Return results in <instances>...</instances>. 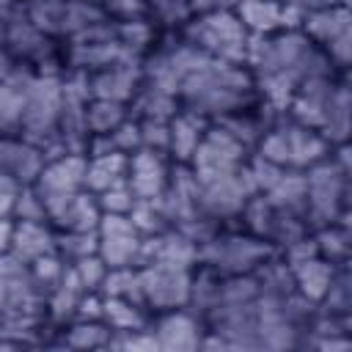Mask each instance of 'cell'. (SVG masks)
Masks as SVG:
<instances>
[{
    "mask_svg": "<svg viewBox=\"0 0 352 352\" xmlns=\"http://www.w3.org/2000/svg\"><path fill=\"white\" fill-rule=\"evenodd\" d=\"M99 294L102 297H126V300H135L143 305V300H140V267H135V264L107 267V275L99 286Z\"/></svg>",
    "mask_w": 352,
    "mask_h": 352,
    "instance_id": "31",
    "label": "cell"
},
{
    "mask_svg": "<svg viewBox=\"0 0 352 352\" xmlns=\"http://www.w3.org/2000/svg\"><path fill=\"white\" fill-rule=\"evenodd\" d=\"M8 253H14L19 261L30 264L47 253H58V236L52 234L47 220H16Z\"/></svg>",
    "mask_w": 352,
    "mask_h": 352,
    "instance_id": "21",
    "label": "cell"
},
{
    "mask_svg": "<svg viewBox=\"0 0 352 352\" xmlns=\"http://www.w3.org/2000/svg\"><path fill=\"white\" fill-rule=\"evenodd\" d=\"M280 129H283V146H286V168L305 170V168L322 162L324 157H330L333 143L319 129H311L302 124H289Z\"/></svg>",
    "mask_w": 352,
    "mask_h": 352,
    "instance_id": "17",
    "label": "cell"
},
{
    "mask_svg": "<svg viewBox=\"0 0 352 352\" xmlns=\"http://www.w3.org/2000/svg\"><path fill=\"white\" fill-rule=\"evenodd\" d=\"M267 198V204L289 217H302L305 220V173L302 170H292L286 168L283 176L267 190L261 192Z\"/></svg>",
    "mask_w": 352,
    "mask_h": 352,
    "instance_id": "24",
    "label": "cell"
},
{
    "mask_svg": "<svg viewBox=\"0 0 352 352\" xmlns=\"http://www.w3.org/2000/svg\"><path fill=\"white\" fill-rule=\"evenodd\" d=\"M99 250V234L96 228L94 231H63L58 236V256L66 261V264H74L91 253Z\"/></svg>",
    "mask_w": 352,
    "mask_h": 352,
    "instance_id": "37",
    "label": "cell"
},
{
    "mask_svg": "<svg viewBox=\"0 0 352 352\" xmlns=\"http://www.w3.org/2000/svg\"><path fill=\"white\" fill-rule=\"evenodd\" d=\"M192 272L187 267L146 264L140 267V300L154 311H173L190 302Z\"/></svg>",
    "mask_w": 352,
    "mask_h": 352,
    "instance_id": "7",
    "label": "cell"
},
{
    "mask_svg": "<svg viewBox=\"0 0 352 352\" xmlns=\"http://www.w3.org/2000/svg\"><path fill=\"white\" fill-rule=\"evenodd\" d=\"M11 239H14V223L11 217H0V253L11 250Z\"/></svg>",
    "mask_w": 352,
    "mask_h": 352,
    "instance_id": "51",
    "label": "cell"
},
{
    "mask_svg": "<svg viewBox=\"0 0 352 352\" xmlns=\"http://www.w3.org/2000/svg\"><path fill=\"white\" fill-rule=\"evenodd\" d=\"M129 220H132V226L138 228L140 236H151V234H160V231L170 228L160 198H135V204L129 209Z\"/></svg>",
    "mask_w": 352,
    "mask_h": 352,
    "instance_id": "33",
    "label": "cell"
},
{
    "mask_svg": "<svg viewBox=\"0 0 352 352\" xmlns=\"http://www.w3.org/2000/svg\"><path fill=\"white\" fill-rule=\"evenodd\" d=\"M126 165H129V154H124V151H107V154L88 157V162H85V190L96 195V192H102L113 184L126 182Z\"/></svg>",
    "mask_w": 352,
    "mask_h": 352,
    "instance_id": "25",
    "label": "cell"
},
{
    "mask_svg": "<svg viewBox=\"0 0 352 352\" xmlns=\"http://www.w3.org/2000/svg\"><path fill=\"white\" fill-rule=\"evenodd\" d=\"M96 204L102 209V214H129L132 204H135V192L129 190L126 182L113 184L102 192H96Z\"/></svg>",
    "mask_w": 352,
    "mask_h": 352,
    "instance_id": "42",
    "label": "cell"
},
{
    "mask_svg": "<svg viewBox=\"0 0 352 352\" xmlns=\"http://www.w3.org/2000/svg\"><path fill=\"white\" fill-rule=\"evenodd\" d=\"M110 333L113 330L102 319H96V322H80V319H74V324L63 336V344L72 346V349H96V346H107Z\"/></svg>",
    "mask_w": 352,
    "mask_h": 352,
    "instance_id": "35",
    "label": "cell"
},
{
    "mask_svg": "<svg viewBox=\"0 0 352 352\" xmlns=\"http://www.w3.org/2000/svg\"><path fill=\"white\" fill-rule=\"evenodd\" d=\"M324 314H333V316H346L349 314V305H352V289H349V272L346 270H336L333 275V283L324 294Z\"/></svg>",
    "mask_w": 352,
    "mask_h": 352,
    "instance_id": "40",
    "label": "cell"
},
{
    "mask_svg": "<svg viewBox=\"0 0 352 352\" xmlns=\"http://www.w3.org/2000/svg\"><path fill=\"white\" fill-rule=\"evenodd\" d=\"M124 118H126V104L110 102V99H91L88 113H85L88 138L91 135H110Z\"/></svg>",
    "mask_w": 352,
    "mask_h": 352,
    "instance_id": "32",
    "label": "cell"
},
{
    "mask_svg": "<svg viewBox=\"0 0 352 352\" xmlns=\"http://www.w3.org/2000/svg\"><path fill=\"white\" fill-rule=\"evenodd\" d=\"M72 270H74V275H77V280L82 283L85 292H99V286H102V280L107 275V264L102 261L99 253H91V256L74 261Z\"/></svg>",
    "mask_w": 352,
    "mask_h": 352,
    "instance_id": "44",
    "label": "cell"
},
{
    "mask_svg": "<svg viewBox=\"0 0 352 352\" xmlns=\"http://www.w3.org/2000/svg\"><path fill=\"white\" fill-rule=\"evenodd\" d=\"M135 107H138L140 118H162V121H168L176 113V96L146 82V88H140L135 94Z\"/></svg>",
    "mask_w": 352,
    "mask_h": 352,
    "instance_id": "34",
    "label": "cell"
},
{
    "mask_svg": "<svg viewBox=\"0 0 352 352\" xmlns=\"http://www.w3.org/2000/svg\"><path fill=\"white\" fill-rule=\"evenodd\" d=\"M302 28L311 41L324 47V55L330 58V63L341 69L349 63L352 36H349V11L344 6H324V8L305 11Z\"/></svg>",
    "mask_w": 352,
    "mask_h": 352,
    "instance_id": "8",
    "label": "cell"
},
{
    "mask_svg": "<svg viewBox=\"0 0 352 352\" xmlns=\"http://www.w3.org/2000/svg\"><path fill=\"white\" fill-rule=\"evenodd\" d=\"M44 206H47V217L63 231H94L102 217L96 195L88 190L44 198Z\"/></svg>",
    "mask_w": 352,
    "mask_h": 352,
    "instance_id": "13",
    "label": "cell"
},
{
    "mask_svg": "<svg viewBox=\"0 0 352 352\" xmlns=\"http://www.w3.org/2000/svg\"><path fill=\"white\" fill-rule=\"evenodd\" d=\"M245 168H248V176H250V184H253L256 192H267L283 176V170H286V168H280V165H275V162H270V160H264L258 154L250 157L245 162Z\"/></svg>",
    "mask_w": 352,
    "mask_h": 352,
    "instance_id": "43",
    "label": "cell"
},
{
    "mask_svg": "<svg viewBox=\"0 0 352 352\" xmlns=\"http://www.w3.org/2000/svg\"><path fill=\"white\" fill-rule=\"evenodd\" d=\"M316 250L322 258L333 261V264H344L346 261V253H349V234H346V226H338V223H330V226H322L316 228Z\"/></svg>",
    "mask_w": 352,
    "mask_h": 352,
    "instance_id": "36",
    "label": "cell"
},
{
    "mask_svg": "<svg viewBox=\"0 0 352 352\" xmlns=\"http://www.w3.org/2000/svg\"><path fill=\"white\" fill-rule=\"evenodd\" d=\"M102 322L113 333L148 327V316H146L143 305L135 300H126V297H102Z\"/></svg>",
    "mask_w": 352,
    "mask_h": 352,
    "instance_id": "29",
    "label": "cell"
},
{
    "mask_svg": "<svg viewBox=\"0 0 352 352\" xmlns=\"http://www.w3.org/2000/svg\"><path fill=\"white\" fill-rule=\"evenodd\" d=\"M346 182L349 173L338 168L333 157H324L322 162L311 165L305 173V220H311L314 228L330 226L341 220L346 206Z\"/></svg>",
    "mask_w": 352,
    "mask_h": 352,
    "instance_id": "3",
    "label": "cell"
},
{
    "mask_svg": "<svg viewBox=\"0 0 352 352\" xmlns=\"http://www.w3.org/2000/svg\"><path fill=\"white\" fill-rule=\"evenodd\" d=\"M6 44H8V52L25 55V58H38L47 50L44 33L30 22L28 11L8 16V22H6Z\"/></svg>",
    "mask_w": 352,
    "mask_h": 352,
    "instance_id": "28",
    "label": "cell"
},
{
    "mask_svg": "<svg viewBox=\"0 0 352 352\" xmlns=\"http://www.w3.org/2000/svg\"><path fill=\"white\" fill-rule=\"evenodd\" d=\"M107 346H118V349H132V352H160L154 330L140 327V330H126V333H110Z\"/></svg>",
    "mask_w": 352,
    "mask_h": 352,
    "instance_id": "45",
    "label": "cell"
},
{
    "mask_svg": "<svg viewBox=\"0 0 352 352\" xmlns=\"http://www.w3.org/2000/svg\"><path fill=\"white\" fill-rule=\"evenodd\" d=\"M198 261V242H192L184 231L179 228H165L160 234L143 236L140 253H138V267L146 264H170V267H187Z\"/></svg>",
    "mask_w": 352,
    "mask_h": 352,
    "instance_id": "11",
    "label": "cell"
},
{
    "mask_svg": "<svg viewBox=\"0 0 352 352\" xmlns=\"http://www.w3.org/2000/svg\"><path fill=\"white\" fill-rule=\"evenodd\" d=\"M187 44L198 47L201 52H206L209 58L226 60V63H245V52H248V30L239 22V16L228 8H217V11H206L201 14L195 22H190L184 28Z\"/></svg>",
    "mask_w": 352,
    "mask_h": 352,
    "instance_id": "2",
    "label": "cell"
},
{
    "mask_svg": "<svg viewBox=\"0 0 352 352\" xmlns=\"http://www.w3.org/2000/svg\"><path fill=\"white\" fill-rule=\"evenodd\" d=\"M63 14H66V0H30V6H28L30 22L44 36L63 33Z\"/></svg>",
    "mask_w": 352,
    "mask_h": 352,
    "instance_id": "39",
    "label": "cell"
},
{
    "mask_svg": "<svg viewBox=\"0 0 352 352\" xmlns=\"http://www.w3.org/2000/svg\"><path fill=\"white\" fill-rule=\"evenodd\" d=\"M19 190H22L19 179H14L8 173H0V217H14V206H16Z\"/></svg>",
    "mask_w": 352,
    "mask_h": 352,
    "instance_id": "49",
    "label": "cell"
},
{
    "mask_svg": "<svg viewBox=\"0 0 352 352\" xmlns=\"http://www.w3.org/2000/svg\"><path fill=\"white\" fill-rule=\"evenodd\" d=\"M116 38L118 44L129 52V55H140V50H146V44L151 41V28L143 22V19H124L118 28H116Z\"/></svg>",
    "mask_w": 352,
    "mask_h": 352,
    "instance_id": "41",
    "label": "cell"
},
{
    "mask_svg": "<svg viewBox=\"0 0 352 352\" xmlns=\"http://www.w3.org/2000/svg\"><path fill=\"white\" fill-rule=\"evenodd\" d=\"M28 267H30V278H33L36 289H38V292L44 294V300H47L50 292L60 283V278H63V272H66L69 264H66L58 253H47V256H41V258L30 261Z\"/></svg>",
    "mask_w": 352,
    "mask_h": 352,
    "instance_id": "38",
    "label": "cell"
},
{
    "mask_svg": "<svg viewBox=\"0 0 352 352\" xmlns=\"http://www.w3.org/2000/svg\"><path fill=\"white\" fill-rule=\"evenodd\" d=\"M14 217L16 220H50L47 217V206L44 198L38 195V190L33 184H22L16 206H14Z\"/></svg>",
    "mask_w": 352,
    "mask_h": 352,
    "instance_id": "46",
    "label": "cell"
},
{
    "mask_svg": "<svg viewBox=\"0 0 352 352\" xmlns=\"http://www.w3.org/2000/svg\"><path fill=\"white\" fill-rule=\"evenodd\" d=\"M99 256L107 267H138V253H140V242L143 236L138 234V228L132 226L129 214H102L99 226Z\"/></svg>",
    "mask_w": 352,
    "mask_h": 352,
    "instance_id": "10",
    "label": "cell"
},
{
    "mask_svg": "<svg viewBox=\"0 0 352 352\" xmlns=\"http://www.w3.org/2000/svg\"><path fill=\"white\" fill-rule=\"evenodd\" d=\"M82 294H85V289H82V283L77 280V275H74V270L69 264L66 272H63V278H60V283L47 297V314H50V319L55 324L72 322L74 319V311H77V305L82 300Z\"/></svg>",
    "mask_w": 352,
    "mask_h": 352,
    "instance_id": "27",
    "label": "cell"
},
{
    "mask_svg": "<svg viewBox=\"0 0 352 352\" xmlns=\"http://www.w3.org/2000/svg\"><path fill=\"white\" fill-rule=\"evenodd\" d=\"M250 91L253 80L242 66L209 58L182 82L179 96L184 99L187 110H195L201 116H228L248 104Z\"/></svg>",
    "mask_w": 352,
    "mask_h": 352,
    "instance_id": "1",
    "label": "cell"
},
{
    "mask_svg": "<svg viewBox=\"0 0 352 352\" xmlns=\"http://www.w3.org/2000/svg\"><path fill=\"white\" fill-rule=\"evenodd\" d=\"M85 154H63L50 162H44L38 179L33 187L38 190L41 198H55V195H72L85 190Z\"/></svg>",
    "mask_w": 352,
    "mask_h": 352,
    "instance_id": "14",
    "label": "cell"
},
{
    "mask_svg": "<svg viewBox=\"0 0 352 352\" xmlns=\"http://www.w3.org/2000/svg\"><path fill=\"white\" fill-rule=\"evenodd\" d=\"M140 124V148L168 151V121L162 118H138Z\"/></svg>",
    "mask_w": 352,
    "mask_h": 352,
    "instance_id": "47",
    "label": "cell"
},
{
    "mask_svg": "<svg viewBox=\"0 0 352 352\" xmlns=\"http://www.w3.org/2000/svg\"><path fill=\"white\" fill-rule=\"evenodd\" d=\"M14 69H16V66H14V60H11V52L0 47V80H3V77H8Z\"/></svg>",
    "mask_w": 352,
    "mask_h": 352,
    "instance_id": "52",
    "label": "cell"
},
{
    "mask_svg": "<svg viewBox=\"0 0 352 352\" xmlns=\"http://www.w3.org/2000/svg\"><path fill=\"white\" fill-rule=\"evenodd\" d=\"M110 138H113L116 151H124V154L138 151V148H140V124H138V118H124V121L110 132Z\"/></svg>",
    "mask_w": 352,
    "mask_h": 352,
    "instance_id": "48",
    "label": "cell"
},
{
    "mask_svg": "<svg viewBox=\"0 0 352 352\" xmlns=\"http://www.w3.org/2000/svg\"><path fill=\"white\" fill-rule=\"evenodd\" d=\"M314 256H319L314 236L311 239L308 236H300V239H294V242L286 245V267H294V264H300L305 258H314Z\"/></svg>",
    "mask_w": 352,
    "mask_h": 352,
    "instance_id": "50",
    "label": "cell"
},
{
    "mask_svg": "<svg viewBox=\"0 0 352 352\" xmlns=\"http://www.w3.org/2000/svg\"><path fill=\"white\" fill-rule=\"evenodd\" d=\"M245 151H248V146L217 124V126H206V132L187 165L192 168L198 182H209V179L239 170L248 160Z\"/></svg>",
    "mask_w": 352,
    "mask_h": 352,
    "instance_id": "6",
    "label": "cell"
},
{
    "mask_svg": "<svg viewBox=\"0 0 352 352\" xmlns=\"http://www.w3.org/2000/svg\"><path fill=\"white\" fill-rule=\"evenodd\" d=\"M30 80H33V74H28L22 69H14L8 77L0 80V135L19 129Z\"/></svg>",
    "mask_w": 352,
    "mask_h": 352,
    "instance_id": "23",
    "label": "cell"
},
{
    "mask_svg": "<svg viewBox=\"0 0 352 352\" xmlns=\"http://www.w3.org/2000/svg\"><path fill=\"white\" fill-rule=\"evenodd\" d=\"M333 91H336V82H333L330 74H316V77L302 80L297 85L292 102H289L294 124H302V126H311V129H322Z\"/></svg>",
    "mask_w": 352,
    "mask_h": 352,
    "instance_id": "15",
    "label": "cell"
},
{
    "mask_svg": "<svg viewBox=\"0 0 352 352\" xmlns=\"http://www.w3.org/2000/svg\"><path fill=\"white\" fill-rule=\"evenodd\" d=\"M126 184L135 192V198H160L168 187V165L162 160V151H132L126 165Z\"/></svg>",
    "mask_w": 352,
    "mask_h": 352,
    "instance_id": "16",
    "label": "cell"
},
{
    "mask_svg": "<svg viewBox=\"0 0 352 352\" xmlns=\"http://www.w3.org/2000/svg\"><path fill=\"white\" fill-rule=\"evenodd\" d=\"M154 338H157L160 352H192L201 346L204 336H201V324L190 314L173 308L157 319Z\"/></svg>",
    "mask_w": 352,
    "mask_h": 352,
    "instance_id": "18",
    "label": "cell"
},
{
    "mask_svg": "<svg viewBox=\"0 0 352 352\" xmlns=\"http://www.w3.org/2000/svg\"><path fill=\"white\" fill-rule=\"evenodd\" d=\"M140 82H143V69L138 66V58H121L113 66L88 77L91 99H110L121 104L135 99V94L140 91Z\"/></svg>",
    "mask_w": 352,
    "mask_h": 352,
    "instance_id": "12",
    "label": "cell"
},
{
    "mask_svg": "<svg viewBox=\"0 0 352 352\" xmlns=\"http://www.w3.org/2000/svg\"><path fill=\"white\" fill-rule=\"evenodd\" d=\"M272 253V245L258 236H239L228 234L220 236L214 234L204 245H198V258L209 264V270L220 275H248L258 270Z\"/></svg>",
    "mask_w": 352,
    "mask_h": 352,
    "instance_id": "5",
    "label": "cell"
},
{
    "mask_svg": "<svg viewBox=\"0 0 352 352\" xmlns=\"http://www.w3.org/2000/svg\"><path fill=\"white\" fill-rule=\"evenodd\" d=\"M44 168V151L25 138H8L0 135V173H8L19 179L22 184H33Z\"/></svg>",
    "mask_w": 352,
    "mask_h": 352,
    "instance_id": "19",
    "label": "cell"
},
{
    "mask_svg": "<svg viewBox=\"0 0 352 352\" xmlns=\"http://www.w3.org/2000/svg\"><path fill=\"white\" fill-rule=\"evenodd\" d=\"M330 143H346L349 138V88L344 82L336 85L333 96H330V104H327V116H324V124L319 129Z\"/></svg>",
    "mask_w": 352,
    "mask_h": 352,
    "instance_id": "30",
    "label": "cell"
},
{
    "mask_svg": "<svg viewBox=\"0 0 352 352\" xmlns=\"http://www.w3.org/2000/svg\"><path fill=\"white\" fill-rule=\"evenodd\" d=\"M60 96H63V80L60 77L41 74V77L30 80L22 121H19V132L28 143L44 148L58 138Z\"/></svg>",
    "mask_w": 352,
    "mask_h": 352,
    "instance_id": "4",
    "label": "cell"
},
{
    "mask_svg": "<svg viewBox=\"0 0 352 352\" xmlns=\"http://www.w3.org/2000/svg\"><path fill=\"white\" fill-rule=\"evenodd\" d=\"M198 184H201V212L214 217V220L239 214L242 206L248 204V198L256 195L245 165L234 173L217 176V179H209V182H198Z\"/></svg>",
    "mask_w": 352,
    "mask_h": 352,
    "instance_id": "9",
    "label": "cell"
},
{
    "mask_svg": "<svg viewBox=\"0 0 352 352\" xmlns=\"http://www.w3.org/2000/svg\"><path fill=\"white\" fill-rule=\"evenodd\" d=\"M206 126H209L206 116H201L195 110H176L168 118V151L173 154L176 162H184V165L190 162Z\"/></svg>",
    "mask_w": 352,
    "mask_h": 352,
    "instance_id": "20",
    "label": "cell"
},
{
    "mask_svg": "<svg viewBox=\"0 0 352 352\" xmlns=\"http://www.w3.org/2000/svg\"><path fill=\"white\" fill-rule=\"evenodd\" d=\"M94 3H96V0H94Z\"/></svg>",
    "mask_w": 352,
    "mask_h": 352,
    "instance_id": "53",
    "label": "cell"
},
{
    "mask_svg": "<svg viewBox=\"0 0 352 352\" xmlns=\"http://www.w3.org/2000/svg\"><path fill=\"white\" fill-rule=\"evenodd\" d=\"M245 30L270 36L275 28H283V6L278 0H239L236 11Z\"/></svg>",
    "mask_w": 352,
    "mask_h": 352,
    "instance_id": "26",
    "label": "cell"
},
{
    "mask_svg": "<svg viewBox=\"0 0 352 352\" xmlns=\"http://www.w3.org/2000/svg\"><path fill=\"white\" fill-rule=\"evenodd\" d=\"M292 270V280H294V292L308 300L311 305H319L333 283V275H336V264L322 258V256H314V258H305Z\"/></svg>",
    "mask_w": 352,
    "mask_h": 352,
    "instance_id": "22",
    "label": "cell"
}]
</instances>
